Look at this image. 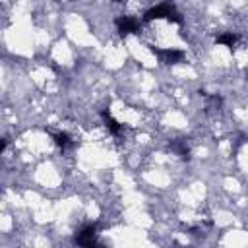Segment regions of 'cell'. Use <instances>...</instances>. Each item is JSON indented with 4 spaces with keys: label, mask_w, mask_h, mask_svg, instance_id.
Masks as SVG:
<instances>
[{
    "label": "cell",
    "mask_w": 248,
    "mask_h": 248,
    "mask_svg": "<svg viewBox=\"0 0 248 248\" xmlns=\"http://www.w3.org/2000/svg\"><path fill=\"white\" fill-rule=\"evenodd\" d=\"M101 118H103L105 126H107V130H108L112 136H120V134H122V130H124V128H122V124H120V122H118V120H116V118H114L107 108H103V110H101Z\"/></svg>",
    "instance_id": "obj_7"
},
{
    "label": "cell",
    "mask_w": 248,
    "mask_h": 248,
    "mask_svg": "<svg viewBox=\"0 0 248 248\" xmlns=\"http://www.w3.org/2000/svg\"><path fill=\"white\" fill-rule=\"evenodd\" d=\"M153 52L163 64H169V66L170 64H178V62L184 60V52L180 48H155L153 46Z\"/></svg>",
    "instance_id": "obj_3"
},
{
    "label": "cell",
    "mask_w": 248,
    "mask_h": 248,
    "mask_svg": "<svg viewBox=\"0 0 248 248\" xmlns=\"http://www.w3.org/2000/svg\"><path fill=\"white\" fill-rule=\"evenodd\" d=\"M161 17L167 19V21H170V23H178V25H182V21H184L182 14L176 10L174 2H170V0L161 2V4H157V6H153V8H149V10L143 14V21H145V23H149V21H153V19H161Z\"/></svg>",
    "instance_id": "obj_1"
},
{
    "label": "cell",
    "mask_w": 248,
    "mask_h": 248,
    "mask_svg": "<svg viewBox=\"0 0 248 248\" xmlns=\"http://www.w3.org/2000/svg\"><path fill=\"white\" fill-rule=\"evenodd\" d=\"M48 134L52 136L54 143L60 147V151H62V153H66L68 149H72V147L76 145V141L72 140V136H70L68 132H52V130H48Z\"/></svg>",
    "instance_id": "obj_5"
},
{
    "label": "cell",
    "mask_w": 248,
    "mask_h": 248,
    "mask_svg": "<svg viewBox=\"0 0 248 248\" xmlns=\"http://www.w3.org/2000/svg\"><path fill=\"white\" fill-rule=\"evenodd\" d=\"M169 147H170V151L174 153V155H178L180 159H184V161H190V145H188V141L184 140V138H176V140H172L170 143H169Z\"/></svg>",
    "instance_id": "obj_6"
},
{
    "label": "cell",
    "mask_w": 248,
    "mask_h": 248,
    "mask_svg": "<svg viewBox=\"0 0 248 248\" xmlns=\"http://www.w3.org/2000/svg\"><path fill=\"white\" fill-rule=\"evenodd\" d=\"M74 242L79 244V246H93V244H97V223H85L83 227H79L78 232H76Z\"/></svg>",
    "instance_id": "obj_2"
},
{
    "label": "cell",
    "mask_w": 248,
    "mask_h": 248,
    "mask_svg": "<svg viewBox=\"0 0 248 248\" xmlns=\"http://www.w3.org/2000/svg\"><path fill=\"white\" fill-rule=\"evenodd\" d=\"M238 41H240V35L234 33V31H225V33H221V35L217 37V43H219V45H225V46H229V48H236Z\"/></svg>",
    "instance_id": "obj_8"
},
{
    "label": "cell",
    "mask_w": 248,
    "mask_h": 248,
    "mask_svg": "<svg viewBox=\"0 0 248 248\" xmlns=\"http://www.w3.org/2000/svg\"><path fill=\"white\" fill-rule=\"evenodd\" d=\"M203 97H205V110L207 112H215V110L221 108V105H223L221 95H207V93H203Z\"/></svg>",
    "instance_id": "obj_9"
},
{
    "label": "cell",
    "mask_w": 248,
    "mask_h": 248,
    "mask_svg": "<svg viewBox=\"0 0 248 248\" xmlns=\"http://www.w3.org/2000/svg\"><path fill=\"white\" fill-rule=\"evenodd\" d=\"M114 2H124V0H114Z\"/></svg>",
    "instance_id": "obj_10"
},
{
    "label": "cell",
    "mask_w": 248,
    "mask_h": 248,
    "mask_svg": "<svg viewBox=\"0 0 248 248\" xmlns=\"http://www.w3.org/2000/svg\"><path fill=\"white\" fill-rule=\"evenodd\" d=\"M116 29L120 31V35H130V33H138L140 31V19L132 17V16H118L114 19Z\"/></svg>",
    "instance_id": "obj_4"
},
{
    "label": "cell",
    "mask_w": 248,
    "mask_h": 248,
    "mask_svg": "<svg viewBox=\"0 0 248 248\" xmlns=\"http://www.w3.org/2000/svg\"><path fill=\"white\" fill-rule=\"evenodd\" d=\"M246 79H248V70H246Z\"/></svg>",
    "instance_id": "obj_11"
}]
</instances>
